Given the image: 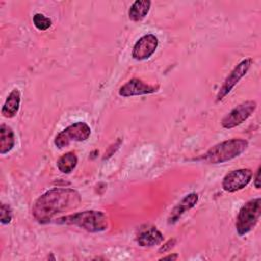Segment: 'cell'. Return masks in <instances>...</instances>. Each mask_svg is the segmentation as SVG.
Masks as SVG:
<instances>
[{
    "instance_id": "cell-1",
    "label": "cell",
    "mask_w": 261,
    "mask_h": 261,
    "mask_svg": "<svg viewBox=\"0 0 261 261\" xmlns=\"http://www.w3.org/2000/svg\"><path fill=\"white\" fill-rule=\"evenodd\" d=\"M81 204L80 194L69 188H55L40 196L33 205L32 214L39 223H48L56 215L75 209Z\"/></svg>"
},
{
    "instance_id": "cell-2",
    "label": "cell",
    "mask_w": 261,
    "mask_h": 261,
    "mask_svg": "<svg viewBox=\"0 0 261 261\" xmlns=\"http://www.w3.org/2000/svg\"><path fill=\"white\" fill-rule=\"evenodd\" d=\"M56 223L75 225L89 232H101L108 228V216L97 210H86L56 219Z\"/></svg>"
},
{
    "instance_id": "cell-3",
    "label": "cell",
    "mask_w": 261,
    "mask_h": 261,
    "mask_svg": "<svg viewBox=\"0 0 261 261\" xmlns=\"http://www.w3.org/2000/svg\"><path fill=\"white\" fill-rule=\"evenodd\" d=\"M248 148V141L245 139H230L223 141L212 148L205 154L197 158L209 164H218L229 161L240 156Z\"/></svg>"
},
{
    "instance_id": "cell-4",
    "label": "cell",
    "mask_w": 261,
    "mask_h": 261,
    "mask_svg": "<svg viewBox=\"0 0 261 261\" xmlns=\"http://www.w3.org/2000/svg\"><path fill=\"white\" fill-rule=\"evenodd\" d=\"M261 213V199L255 198L244 204L237 216L236 228L240 236L250 232L257 224Z\"/></svg>"
},
{
    "instance_id": "cell-5",
    "label": "cell",
    "mask_w": 261,
    "mask_h": 261,
    "mask_svg": "<svg viewBox=\"0 0 261 261\" xmlns=\"http://www.w3.org/2000/svg\"><path fill=\"white\" fill-rule=\"evenodd\" d=\"M90 136V126L86 122L77 121L58 133L54 139V145L58 149H62L69 146L72 142H84L88 140Z\"/></svg>"
},
{
    "instance_id": "cell-6",
    "label": "cell",
    "mask_w": 261,
    "mask_h": 261,
    "mask_svg": "<svg viewBox=\"0 0 261 261\" xmlns=\"http://www.w3.org/2000/svg\"><path fill=\"white\" fill-rule=\"evenodd\" d=\"M257 108L256 101L248 100L238 106H236L230 112H228L221 120V124L224 128H233L245 120H247Z\"/></svg>"
},
{
    "instance_id": "cell-7",
    "label": "cell",
    "mask_w": 261,
    "mask_h": 261,
    "mask_svg": "<svg viewBox=\"0 0 261 261\" xmlns=\"http://www.w3.org/2000/svg\"><path fill=\"white\" fill-rule=\"evenodd\" d=\"M253 64V59L252 58H246L242 60L232 70L231 72L226 76L225 81L223 82L222 86L220 87L217 96H216V101L219 102L221 101L233 88L234 86L239 83V81L245 76V74L248 72L250 69L251 65Z\"/></svg>"
},
{
    "instance_id": "cell-8",
    "label": "cell",
    "mask_w": 261,
    "mask_h": 261,
    "mask_svg": "<svg viewBox=\"0 0 261 261\" xmlns=\"http://www.w3.org/2000/svg\"><path fill=\"white\" fill-rule=\"evenodd\" d=\"M253 177V171L249 168H241L231 170L222 179V188L224 191L233 193L248 186Z\"/></svg>"
},
{
    "instance_id": "cell-9",
    "label": "cell",
    "mask_w": 261,
    "mask_h": 261,
    "mask_svg": "<svg viewBox=\"0 0 261 261\" xmlns=\"http://www.w3.org/2000/svg\"><path fill=\"white\" fill-rule=\"evenodd\" d=\"M158 47V39L153 34L141 37L134 45L132 56L136 60H145L151 57Z\"/></svg>"
},
{
    "instance_id": "cell-10",
    "label": "cell",
    "mask_w": 261,
    "mask_h": 261,
    "mask_svg": "<svg viewBox=\"0 0 261 261\" xmlns=\"http://www.w3.org/2000/svg\"><path fill=\"white\" fill-rule=\"evenodd\" d=\"M159 86H153L144 83L142 80L134 77L126 82L123 86L119 88L118 94L122 97H132V96H140L146 94H152L157 92Z\"/></svg>"
},
{
    "instance_id": "cell-11",
    "label": "cell",
    "mask_w": 261,
    "mask_h": 261,
    "mask_svg": "<svg viewBox=\"0 0 261 261\" xmlns=\"http://www.w3.org/2000/svg\"><path fill=\"white\" fill-rule=\"evenodd\" d=\"M164 240L162 232L152 225H143L139 228L136 237L141 247H154L160 245Z\"/></svg>"
},
{
    "instance_id": "cell-12",
    "label": "cell",
    "mask_w": 261,
    "mask_h": 261,
    "mask_svg": "<svg viewBox=\"0 0 261 261\" xmlns=\"http://www.w3.org/2000/svg\"><path fill=\"white\" fill-rule=\"evenodd\" d=\"M198 194L196 193H191L189 195H186L174 207L173 209L170 211V214L167 218V222L168 224H173L175 223L181 216L182 214L192 209L198 202Z\"/></svg>"
},
{
    "instance_id": "cell-13",
    "label": "cell",
    "mask_w": 261,
    "mask_h": 261,
    "mask_svg": "<svg viewBox=\"0 0 261 261\" xmlns=\"http://www.w3.org/2000/svg\"><path fill=\"white\" fill-rule=\"evenodd\" d=\"M19 105H20V93L18 89H13L7 96L2 106V109H1L2 115L7 118H11L15 116L16 113L18 112Z\"/></svg>"
},
{
    "instance_id": "cell-14",
    "label": "cell",
    "mask_w": 261,
    "mask_h": 261,
    "mask_svg": "<svg viewBox=\"0 0 261 261\" xmlns=\"http://www.w3.org/2000/svg\"><path fill=\"white\" fill-rule=\"evenodd\" d=\"M15 145V136L10 126L2 123L0 125V154L10 152Z\"/></svg>"
},
{
    "instance_id": "cell-15",
    "label": "cell",
    "mask_w": 261,
    "mask_h": 261,
    "mask_svg": "<svg viewBox=\"0 0 261 261\" xmlns=\"http://www.w3.org/2000/svg\"><path fill=\"white\" fill-rule=\"evenodd\" d=\"M151 1L149 0H137L135 1L128 10V17L134 21H140L146 17L150 10Z\"/></svg>"
},
{
    "instance_id": "cell-16",
    "label": "cell",
    "mask_w": 261,
    "mask_h": 261,
    "mask_svg": "<svg viewBox=\"0 0 261 261\" xmlns=\"http://www.w3.org/2000/svg\"><path fill=\"white\" fill-rule=\"evenodd\" d=\"M77 164V157L74 152H67L57 160V168L62 173H70Z\"/></svg>"
},
{
    "instance_id": "cell-17",
    "label": "cell",
    "mask_w": 261,
    "mask_h": 261,
    "mask_svg": "<svg viewBox=\"0 0 261 261\" xmlns=\"http://www.w3.org/2000/svg\"><path fill=\"white\" fill-rule=\"evenodd\" d=\"M33 23L39 31H46L52 25V20L42 13H36L33 16Z\"/></svg>"
},
{
    "instance_id": "cell-18",
    "label": "cell",
    "mask_w": 261,
    "mask_h": 261,
    "mask_svg": "<svg viewBox=\"0 0 261 261\" xmlns=\"http://www.w3.org/2000/svg\"><path fill=\"white\" fill-rule=\"evenodd\" d=\"M12 219V211L9 205L2 203L1 204V212H0V221L2 224H8Z\"/></svg>"
},
{
    "instance_id": "cell-19",
    "label": "cell",
    "mask_w": 261,
    "mask_h": 261,
    "mask_svg": "<svg viewBox=\"0 0 261 261\" xmlns=\"http://www.w3.org/2000/svg\"><path fill=\"white\" fill-rule=\"evenodd\" d=\"M175 244V240L172 239V240H169L166 244H164L160 249H159V253H165L166 251H168L169 249H171Z\"/></svg>"
},
{
    "instance_id": "cell-20",
    "label": "cell",
    "mask_w": 261,
    "mask_h": 261,
    "mask_svg": "<svg viewBox=\"0 0 261 261\" xmlns=\"http://www.w3.org/2000/svg\"><path fill=\"white\" fill-rule=\"evenodd\" d=\"M254 186L256 189H260V166H258L256 173H255V178H254Z\"/></svg>"
},
{
    "instance_id": "cell-21",
    "label": "cell",
    "mask_w": 261,
    "mask_h": 261,
    "mask_svg": "<svg viewBox=\"0 0 261 261\" xmlns=\"http://www.w3.org/2000/svg\"><path fill=\"white\" fill-rule=\"evenodd\" d=\"M178 258V255L177 254H171V255H167V256H163L160 260H176Z\"/></svg>"
}]
</instances>
